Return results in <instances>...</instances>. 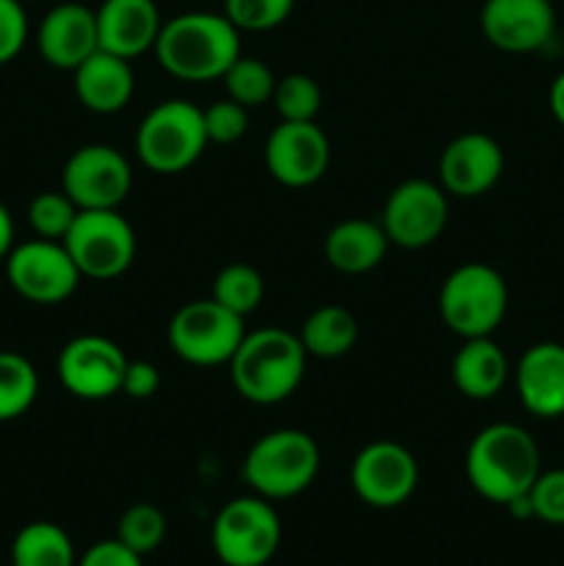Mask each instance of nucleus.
<instances>
[{"label": "nucleus", "mask_w": 564, "mask_h": 566, "mask_svg": "<svg viewBox=\"0 0 564 566\" xmlns=\"http://www.w3.org/2000/svg\"><path fill=\"white\" fill-rule=\"evenodd\" d=\"M11 249H14V219H11L9 208L0 202V260L9 258Z\"/></svg>", "instance_id": "4c0bfd02"}, {"label": "nucleus", "mask_w": 564, "mask_h": 566, "mask_svg": "<svg viewBox=\"0 0 564 566\" xmlns=\"http://www.w3.org/2000/svg\"><path fill=\"white\" fill-rule=\"evenodd\" d=\"M509 287L492 265L464 263L446 276L440 287V315L462 340L492 337L506 318Z\"/></svg>", "instance_id": "423d86ee"}, {"label": "nucleus", "mask_w": 564, "mask_h": 566, "mask_svg": "<svg viewBox=\"0 0 564 566\" xmlns=\"http://www.w3.org/2000/svg\"><path fill=\"white\" fill-rule=\"evenodd\" d=\"M6 276L9 285L33 304L66 302L83 280L64 243L48 238L14 243L6 258Z\"/></svg>", "instance_id": "9b49d317"}, {"label": "nucleus", "mask_w": 564, "mask_h": 566, "mask_svg": "<svg viewBox=\"0 0 564 566\" xmlns=\"http://www.w3.org/2000/svg\"><path fill=\"white\" fill-rule=\"evenodd\" d=\"M418 459L393 440L365 446L352 462V486L370 509H396L418 490Z\"/></svg>", "instance_id": "4468645a"}, {"label": "nucleus", "mask_w": 564, "mask_h": 566, "mask_svg": "<svg viewBox=\"0 0 564 566\" xmlns=\"http://www.w3.org/2000/svg\"><path fill=\"white\" fill-rule=\"evenodd\" d=\"M503 175V149L487 133H462L440 155V186L446 193L476 199Z\"/></svg>", "instance_id": "f3484780"}, {"label": "nucleus", "mask_w": 564, "mask_h": 566, "mask_svg": "<svg viewBox=\"0 0 564 566\" xmlns=\"http://www.w3.org/2000/svg\"><path fill=\"white\" fill-rule=\"evenodd\" d=\"M28 42V14L20 0H0V66L14 61Z\"/></svg>", "instance_id": "f704fd0d"}, {"label": "nucleus", "mask_w": 564, "mask_h": 566, "mask_svg": "<svg viewBox=\"0 0 564 566\" xmlns=\"http://www.w3.org/2000/svg\"><path fill=\"white\" fill-rule=\"evenodd\" d=\"M514 387L520 403L534 418H564V346L562 343H534L525 348L514 368Z\"/></svg>", "instance_id": "aec40b11"}, {"label": "nucleus", "mask_w": 564, "mask_h": 566, "mask_svg": "<svg viewBox=\"0 0 564 566\" xmlns=\"http://www.w3.org/2000/svg\"><path fill=\"white\" fill-rule=\"evenodd\" d=\"M72 77H75L77 99L92 114H119L130 103L133 88H136L130 61L119 59L114 53H105V50L88 55L72 72Z\"/></svg>", "instance_id": "412c9836"}, {"label": "nucleus", "mask_w": 564, "mask_h": 566, "mask_svg": "<svg viewBox=\"0 0 564 566\" xmlns=\"http://www.w3.org/2000/svg\"><path fill=\"white\" fill-rule=\"evenodd\" d=\"M42 59L55 70L75 72L83 61L100 50L97 17L83 3H59L42 17L36 33Z\"/></svg>", "instance_id": "a211bd4d"}, {"label": "nucleus", "mask_w": 564, "mask_h": 566, "mask_svg": "<svg viewBox=\"0 0 564 566\" xmlns=\"http://www.w3.org/2000/svg\"><path fill=\"white\" fill-rule=\"evenodd\" d=\"M390 241L379 221L346 219L326 232L324 258L341 274H368L385 260Z\"/></svg>", "instance_id": "4be33fe9"}, {"label": "nucleus", "mask_w": 564, "mask_h": 566, "mask_svg": "<svg viewBox=\"0 0 564 566\" xmlns=\"http://www.w3.org/2000/svg\"><path fill=\"white\" fill-rule=\"evenodd\" d=\"M534 520L547 525H564V470H547L536 475L529 490Z\"/></svg>", "instance_id": "72a5a7b5"}, {"label": "nucleus", "mask_w": 564, "mask_h": 566, "mask_svg": "<svg viewBox=\"0 0 564 566\" xmlns=\"http://www.w3.org/2000/svg\"><path fill=\"white\" fill-rule=\"evenodd\" d=\"M227 368L238 396L260 407H271L299 390L307 368V352L299 335L265 326L243 335Z\"/></svg>", "instance_id": "7ed1b4c3"}, {"label": "nucleus", "mask_w": 564, "mask_h": 566, "mask_svg": "<svg viewBox=\"0 0 564 566\" xmlns=\"http://www.w3.org/2000/svg\"><path fill=\"white\" fill-rule=\"evenodd\" d=\"M481 33L503 53H534L553 39L556 11L551 0H484Z\"/></svg>", "instance_id": "dca6fc26"}, {"label": "nucleus", "mask_w": 564, "mask_h": 566, "mask_svg": "<svg viewBox=\"0 0 564 566\" xmlns=\"http://www.w3.org/2000/svg\"><path fill=\"white\" fill-rule=\"evenodd\" d=\"M332 147L315 122H280L265 142V169L280 186L307 188L330 169Z\"/></svg>", "instance_id": "2eb2a0df"}, {"label": "nucleus", "mask_w": 564, "mask_h": 566, "mask_svg": "<svg viewBox=\"0 0 564 566\" xmlns=\"http://www.w3.org/2000/svg\"><path fill=\"white\" fill-rule=\"evenodd\" d=\"M61 243L86 280H116L136 260V232L119 210H81Z\"/></svg>", "instance_id": "6e6552de"}, {"label": "nucleus", "mask_w": 564, "mask_h": 566, "mask_svg": "<svg viewBox=\"0 0 564 566\" xmlns=\"http://www.w3.org/2000/svg\"><path fill=\"white\" fill-rule=\"evenodd\" d=\"M551 111H553V116H556V122L558 125L564 127V72H558L556 75V81H553V86H551Z\"/></svg>", "instance_id": "58836bf2"}, {"label": "nucleus", "mask_w": 564, "mask_h": 566, "mask_svg": "<svg viewBox=\"0 0 564 566\" xmlns=\"http://www.w3.org/2000/svg\"><path fill=\"white\" fill-rule=\"evenodd\" d=\"M116 539L125 542L130 551L138 556L158 551L160 542L166 539V517L158 506L153 503H136V506L125 509L116 525Z\"/></svg>", "instance_id": "c756f323"}, {"label": "nucleus", "mask_w": 564, "mask_h": 566, "mask_svg": "<svg viewBox=\"0 0 564 566\" xmlns=\"http://www.w3.org/2000/svg\"><path fill=\"white\" fill-rule=\"evenodd\" d=\"M202 119L210 144H236L249 130V108H243L230 97L210 103L202 111Z\"/></svg>", "instance_id": "473e14b6"}, {"label": "nucleus", "mask_w": 564, "mask_h": 566, "mask_svg": "<svg viewBox=\"0 0 564 566\" xmlns=\"http://www.w3.org/2000/svg\"><path fill=\"white\" fill-rule=\"evenodd\" d=\"M94 17L100 50L127 61L153 50L164 25L155 0H103Z\"/></svg>", "instance_id": "6ab92c4d"}, {"label": "nucleus", "mask_w": 564, "mask_h": 566, "mask_svg": "<svg viewBox=\"0 0 564 566\" xmlns=\"http://www.w3.org/2000/svg\"><path fill=\"white\" fill-rule=\"evenodd\" d=\"M243 335L247 329L241 315L221 307L213 296L182 304L169 321V343L175 354L182 363L199 368L230 363Z\"/></svg>", "instance_id": "1a4fd4ad"}, {"label": "nucleus", "mask_w": 564, "mask_h": 566, "mask_svg": "<svg viewBox=\"0 0 564 566\" xmlns=\"http://www.w3.org/2000/svg\"><path fill=\"white\" fill-rule=\"evenodd\" d=\"M265 282L254 265L249 263H232L216 274L213 280V298L221 307L232 310L236 315L247 318L249 313L258 310V304L263 302Z\"/></svg>", "instance_id": "bb28decb"}, {"label": "nucleus", "mask_w": 564, "mask_h": 566, "mask_svg": "<svg viewBox=\"0 0 564 566\" xmlns=\"http://www.w3.org/2000/svg\"><path fill=\"white\" fill-rule=\"evenodd\" d=\"M155 59L171 77L216 81L241 55V31L216 11H182L160 25Z\"/></svg>", "instance_id": "f257e3e1"}, {"label": "nucleus", "mask_w": 564, "mask_h": 566, "mask_svg": "<svg viewBox=\"0 0 564 566\" xmlns=\"http://www.w3.org/2000/svg\"><path fill=\"white\" fill-rule=\"evenodd\" d=\"M160 390V370L147 359H130L122 379V392L133 401H147Z\"/></svg>", "instance_id": "e433bc0d"}, {"label": "nucleus", "mask_w": 564, "mask_h": 566, "mask_svg": "<svg viewBox=\"0 0 564 566\" xmlns=\"http://www.w3.org/2000/svg\"><path fill=\"white\" fill-rule=\"evenodd\" d=\"M379 224L393 247H429L448 224V193L431 180L401 182L387 193Z\"/></svg>", "instance_id": "f8f14e48"}, {"label": "nucleus", "mask_w": 564, "mask_h": 566, "mask_svg": "<svg viewBox=\"0 0 564 566\" xmlns=\"http://www.w3.org/2000/svg\"><path fill=\"white\" fill-rule=\"evenodd\" d=\"M321 468V451L302 429H276L260 437L243 459V481L265 501H288L307 490Z\"/></svg>", "instance_id": "20e7f679"}, {"label": "nucleus", "mask_w": 564, "mask_h": 566, "mask_svg": "<svg viewBox=\"0 0 564 566\" xmlns=\"http://www.w3.org/2000/svg\"><path fill=\"white\" fill-rule=\"evenodd\" d=\"M296 0H224V17L238 31H271L291 17Z\"/></svg>", "instance_id": "2f4dec72"}, {"label": "nucleus", "mask_w": 564, "mask_h": 566, "mask_svg": "<svg viewBox=\"0 0 564 566\" xmlns=\"http://www.w3.org/2000/svg\"><path fill=\"white\" fill-rule=\"evenodd\" d=\"M451 379L462 396L490 401L509 379V359L492 337H470L451 363Z\"/></svg>", "instance_id": "5701e85b"}, {"label": "nucleus", "mask_w": 564, "mask_h": 566, "mask_svg": "<svg viewBox=\"0 0 564 566\" xmlns=\"http://www.w3.org/2000/svg\"><path fill=\"white\" fill-rule=\"evenodd\" d=\"M464 473H468L476 495L498 503V506H506L514 497L525 495L536 475L542 473L540 448L523 426H484L470 440Z\"/></svg>", "instance_id": "f03ea898"}, {"label": "nucleus", "mask_w": 564, "mask_h": 566, "mask_svg": "<svg viewBox=\"0 0 564 566\" xmlns=\"http://www.w3.org/2000/svg\"><path fill=\"white\" fill-rule=\"evenodd\" d=\"M274 103L280 122H315L321 111V86L310 75L293 72L276 81Z\"/></svg>", "instance_id": "7c9ffc66"}, {"label": "nucleus", "mask_w": 564, "mask_h": 566, "mask_svg": "<svg viewBox=\"0 0 564 566\" xmlns=\"http://www.w3.org/2000/svg\"><path fill=\"white\" fill-rule=\"evenodd\" d=\"M11 566H77V553L61 525L36 520L17 531L11 542Z\"/></svg>", "instance_id": "393cba45"}, {"label": "nucleus", "mask_w": 564, "mask_h": 566, "mask_svg": "<svg viewBox=\"0 0 564 566\" xmlns=\"http://www.w3.org/2000/svg\"><path fill=\"white\" fill-rule=\"evenodd\" d=\"M280 514L254 492L224 503L210 528V545L224 566H265L280 551Z\"/></svg>", "instance_id": "0eeeda50"}, {"label": "nucleus", "mask_w": 564, "mask_h": 566, "mask_svg": "<svg viewBox=\"0 0 564 566\" xmlns=\"http://www.w3.org/2000/svg\"><path fill=\"white\" fill-rule=\"evenodd\" d=\"M299 340H302L307 357H346L357 343V318L346 307L324 304L307 315V321L299 329Z\"/></svg>", "instance_id": "b1692460"}, {"label": "nucleus", "mask_w": 564, "mask_h": 566, "mask_svg": "<svg viewBox=\"0 0 564 566\" xmlns=\"http://www.w3.org/2000/svg\"><path fill=\"white\" fill-rule=\"evenodd\" d=\"M227 88V97L236 99L243 108H258V105L269 103L274 97L276 77L269 70V64L252 55H238L227 72L221 75Z\"/></svg>", "instance_id": "cd10ccee"}, {"label": "nucleus", "mask_w": 564, "mask_h": 566, "mask_svg": "<svg viewBox=\"0 0 564 566\" xmlns=\"http://www.w3.org/2000/svg\"><path fill=\"white\" fill-rule=\"evenodd\" d=\"M130 359L114 340L103 335L72 337L59 354V381L81 401H105L122 392V379Z\"/></svg>", "instance_id": "ddd939ff"}, {"label": "nucleus", "mask_w": 564, "mask_h": 566, "mask_svg": "<svg viewBox=\"0 0 564 566\" xmlns=\"http://www.w3.org/2000/svg\"><path fill=\"white\" fill-rule=\"evenodd\" d=\"M130 160L111 144H83L66 158L61 191L77 210H119L130 197Z\"/></svg>", "instance_id": "9d476101"}, {"label": "nucleus", "mask_w": 564, "mask_h": 566, "mask_svg": "<svg viewBox=\"0 0 564 566\" xmlns=\"http://www.w3.org/2000/svg\"><path fill=\"white\" fill-rule=\"evenodd\" d=\"M39 396V374L17 352H0V423L22 418Z\"/></svg>", "instance_id": "a878e982"}, {"label": "nucleus", "mask_w": 564, "mask_h": 566, "mask_svg": "<svg viewBox=\"0 0 564 566\" xmlns=\"http://www.w3.org/2000/svg\"><path fill=\"white\" fill-rule=\"evenodd\" d=\"M202 108L188 99H164L136 130V155L155 175H180L202 158L208 147Z\"/></svg>", "instance_id": "39448f33"}, {"label": "nucleus", "mask_w": 564, "mask_h": 566, "mask_svg": "<svg viewBox=\"0 0 564 566\" xmlns=\"http://www.w3.org/2000/svg\"><path fill=\"white\" fill-rule=\"evenodd\" d=\"M77 205L64 191H42L28 205V224L33 235L48 241H64L77 219Z\"/></svg>", "instance_id": "c85d7f7f"}, {"label": "nucleus", "mask_w": 564, "mask_h": 566, "mask_svg": "<svg viewBox=\"0 0 564 566\" xmlns=\"http://www.w3.org/2000/svg\"><path fill=\"white\" fill-rule=\"evenodd\" d=\"M77 566H144V556L114 536V539L94 542L83 556H77Z\"/></svg>", "instance_id": "c9c22d12"}]
</instances>
